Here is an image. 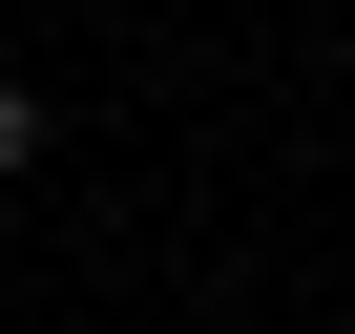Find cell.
Wrapping results in <instances>:
<instances>
[{"label":"cell","instance_id":"1","mask_svg":"<svg viewBox=\"0 0 355 334\" xmlns=\"http://www.w3.org/2000/svg\"><path fill=\"white\" fill-rule=\"evenodd\" d=\"M21 167H42V84H0V188H21Z\"/></svg>","mask_w":355,"mask_h":334}]
</instances>
